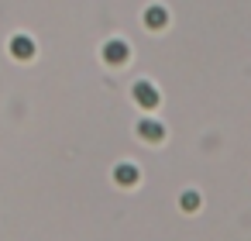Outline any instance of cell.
Masks as SVG:
<instances>
[{
    "label": "cell",
    "mask_w": 251,
    "mask_h": 241,
    "mask_svg": "<svg viewBox=\"0 0 251 241\" xmlns=\"http://www.w3.org/2000/svg\"><path fill=\"white\" fill-rule=\"evenodd\" d=\"M165 21H169L165 7H158V4H155V7H148V11H145V25H148V28H165Z\"/></svg>",
    "instance_id": "6"
},
{
    "label": "cell",
    "mask_w": 251,
    "mask_h": 241,
    "mask_svg": "<svg viewBox=\"0 0 251 241\" xmlns=\"http://www.w3.org/2000/svg\"><path fill=\"white\" fill-rule=\"evenodd\" d=\"M114 183H121V186H134V183H138V169H134L131 162H121V165L114 169Z\"/></svg>",
    "instance_id": "5"
},
{
    "label": "cell",
    "mask_w": 251,
    "mask_h": 241,
    "mask_svg": "<svg viewBox=\"0 0 251 241\" xmlns=\"http://www.w3.org/2000/svg\"><path fill=\"white\" fill-rule=\"evenodd\" d=\"M11 52H14V59H31L35 55V42L28 35H14L11 38Z\"/></svg>",
    "instance_id": "3"
},
{
    "label": "cell",
    "mask_w": 251,
    "mask_h": 241,
    "mask_svg": "<svg viewBox=\"0 0 251 241\" xmlns=\"http://www.w3.org/2000/svg\"><path fill=\"white\" fill-rule=\"evenodd\" d=\"M138 134H141L145 141H162V138H165V128H162L158 121H141V124H138Z\"/></svg>",
    "instance_id": "4"
},
{
    "label": "cell",
    "mask_w": 251,
    "mask_h": 241,
    "mask_svg": "<svg viewBox=\"0 0 251 241\" xmlns=\"http://www.w3.org/2000/svg\"><path fill=\"white\" fill-rule=\"evenodd\" d=\"M131 93H134V100H138L141 107H148V110H151V107H158V90H155L151 83H145V80H141V83H134V90H131Z\"/></svg>",
    "instance_id": "1"
},
{
    "label": "cell",
    "mask_w": 251,
    "mask_h": 241,
    "mask_svg": "<svg viewBox=\"0 0 251 241\" xmlns=\"http://www.w3.org/2000/svg\"><path fill=\"white\" fill-rule=\"evenodd\" d=\"M200 207V193H182V210H196Z\"/></svg>",
    "instance_id": "7"
},
{
    "label": "cell",
    "mask_w": 251,
    "mask_h": 241,
    "mask_svg": "<svg viewBox=\"0 0 251 241\" xmlns=\"http://www.w3.org/2000/svg\"><path fill=\"white\" fill-rule=\"evenodd\" d=\"M103 62H110V66H124V62H127V45L117 42V38L107 42V45H103Z\"/></svg>",
    "instance_id": "2"
}]
</instances>
